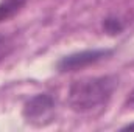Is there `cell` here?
I'll use <instances>...</instances> for the list:
<instances>
[{"instance_id":"1","label":"cell","mask_w":134,"mask_h":132,"mask_svg":"<svg viewBox=\"0 0 134 132\" xmlns=\"http://www.w3.org/2000/svg\"><path fill=\"white\" fill-rule=\"evenodd\" d=\"M117 86L115 78L98 76L73 81L69 87L67 101L75 112H89L104 106Z\"/></svg>"},{"instance_id":"2","label":"cell","mask_w":134,"mask_h":132,"mask_svg":"<svg viewBox=\"0 0 134 132\" xmlns=\"http://www.w3.org/2000/svg\"><path fill=\"white\" fill-rule=\"evenodd\" d=\"M55 99L48 93H37L24 106V117L33 126H45L52 121Z\"/></svg>"},{"instance_id":"3","label":"cell","mask_w":134,"mask_h":132,"mask_svg":"<svg viewBox=\"0 0 134 132\" xmlns=\"http://www.w3.org/2000/svg\"><path fill=\"white\" fill-rule=\"evenodd\" d=\"M109 55H112V50H86V51L73 53V55L63 58L58 62V70L59 71H75V70L84 68L91 64H95Z\"/></svg>"},{"instance_id":"4","label":"cell","mask_w":134,"mask_h":132,"mask_svg":"<svg viewBox=\"0 0 134 132\" xmlns=\"http://www.w3.org/2000/svg\"><path fill=\"white\" fill-rule=\"evenodd\" d=\"M25 3L27 0H2L0 2V23L16 16L25 6Z\"/></svg>"},{"instance_id":"5","label":"cell","mask_w":134,"mask_h":132,"mask_svg":"<svg viewBox=\"0 0 134 132\" xmlns=\"http://www.w3.org/2000/svg\"><path fill=\"white\" fill-rule=\"evenodd\" d=\"M14 48V42L9 36H5V34H0V61L5 59Z\"/></svg>"},{"instance_id":"6","label":"cell","mask_w":134,"mask_h":132,"mask_svg":"<svg viewBox=\"0 0 134 132\" xmlns=\"http://www.w3.org/2000/svg\"><path fill=\"white\" fill-rule=\"evenodd\" d=\"M104 30L109 34H119L123 30V23L115 17H108L104 20Z\"/></svg>"},{"instance_id":"7","label":"cell","mask_w":134,"mask_h":132,"mask_svg":"<svg viewBox=\"0 0 134 132\" xmlns=\"http://www.w3.org/2000/svg\"><path fill=\"white\" fill-rule=\"evenodd\" d=\"M128 106L134 107V90L131 92V95H130V98H128Z\"/></svg>"},{"instance_id":"8","label":"cell","mask_w":134,"mask_h":132,"mask_svg":"<svg viewBox=\"0 0 134 132\" xmlns=\"http://www.w3.org/2000/svg\"><path fill=\"white\" fill-rule=\"evenodd\" d=\"M123 129H125V131H126V129H134V123H131V124H128V126H125Z\"/></svg>"}]
</instances>
